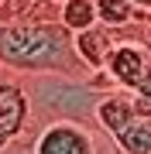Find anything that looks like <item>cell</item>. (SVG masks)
<instances>
[{"label": "cell", "mask_w": 151, "mask_h": 154, "mask_svg": "<svg viewBox=\"0 0 151 154\" xmlns=\"http://www.w3.org/2000/svg\"><path fill=\"white\" fill-rule=\"evenodd\" d=\"M58 24L65 31H86V28H93L96 24V7H93V0H62V7H58Z\"/></svg>", "instance_id": "8"}, {"label": "cell", "mask_w": 151, "mask_h": 154, "mask_svg": "<svg viewBox=\"0 0 151 154\" xmlns=\"http://www.w3.org/2000/svg\"><path fill=\"white\" fill-rule=\"evenodd\" d=\"M31 154H100V140L83 120L55 116L31 137Z\"/></svg>", "instance_id": "3"}, {"label": "cell", "mask_w": 151, "mask_h": 154, "mask_svg": "<svg viewBox=\"0 0 151 154\" xmlns=\"http://www.w3.org/2000/svg\"><path fill=\"white\" fill-rule=\"evenodd\" d=\"M134 103H131V93H124V89H106L100 93L93 106V116H96V127L106 134V137H117V134L134 120Z\"/></svg>", "instance_id": "5"}, {"label": "cell", "mask_w": 151, "mask_h": 154, "mask_svg": "<svg viewBox=\"0 0 151 154\" xmlns=\"http://www.w3.org/2000/svg\"><path fill=\"white\" fill-rule=\"evenodd\" d=\"M31 130V93L28 82L0 69V151L28 137Z\"/></svg>", "instance_id": "4"}, {"label": "cell", "mask_w": 151, "mask_h": 154, "mask_svg": "<svg viewBox=\"0 0 151 154\" xmlns=\"http://www.w3.org/2000/svg\"><path fill=\"white\" fill-rule=\"evenodd\" d=\"M131 103H134V110H137L141 116H151V72L144 75V82L131 93Z\"/></svg>", "instance_id": "9"}, {"label": "cell", "mask_w": 151, "mask_h": 154, "mask_svg": "<svg viewBox=\"0 0 151 154\" xmlns=\"http://www.w3.org/2000/svg\"><path fill=\"white\" fill-rule=\"evenodd\" d=\"M0 4H4V0H0Z\"/></svg>", "instance_id": "12"}, {"label": "cell", "mask_w": 151, "mask_h": 154, "mask_svg": "<svg viewBox=\"0 0 151 154\" xmlns=\"http://www.w3.org/2000/svg\"><path fill=\"white\" fill-rule=\"evenodd\" d=\"M131 4H134L141 14H151V0H131Z\"/></svg>", "instance_id": "11"}, {"label": "cell", "mask_w": 151, "mask_h": 154, "mask_svg": "<svg viewBox=\"0 0 151 154\" xmlns=\"http://www.w3.org/2000/svg\"><path fill=\"white\" fill-rule=\"evenodd\" d=\"M110 140L117 147V154H151V116L134 113V120Z\"/></svg>", "instance_id": "6"}, {"label": "cell", "mask_w": 151, "mask_h": 154, "mask_svg": "<svg viewBox=\"0 0 151 154\" xmlns=\"http://www.w3.org/2000/svg\"><path fill=\"white\" fill-rule=\"evenodd\" d=\"M58 4H62V0H58Z\"/></svg>", "instance_id": "13"}, {"label": "cell", "mask_w": 151, "mask_h": 154, "mask_svg": "<svg viewBox=\"0 0 151 154\" xmlns=\"http://www.w3.org/2000/svg\"><path fill=\"white\" fill-rule=\"evenodd\" d=\"M148 72H151V55L141 45V34H137V38H124V41L113 45L106 62H103V69L93 72L90 82L96 89H124V93H134L144 82Z\"/></svg>", "instance_id": "2"}, {"label": "cell", "mask_w": 151, "mask_h": 154, "mask_svg": "<svg viewBox=\"0 0 151 154\" xmlns=\"http://www.w3.org/2000/svg\"><path fill=\"white\" fill-rule=\"evenodd\" d=\"M0 69L14 72L21 79L58 75L90 82L93 72L76 55L72 31H65L58 21L48 24H21V21H0Z\"/></svg>", "instance_id": "1"}, {"label": "cell", "mask_w": 151, "mask_h": 154, "mask_svg": "<svg viewBox=\"0 0 151 154\" xmlns=\"http://www.w3.org/2000/svg\"><path fill=\"white\" fill-rule=\"evenodd\" d=\"M93 7H96V24H106V28H127L144 17L131 0H93Z\"/></svg>", "instance_id": "7"}, {"label": "cell", "mask_w": 151, "mask_h": 154, "mask_svg": "<svg viewBox=\"0 0 151 154\" xmlns=\"http://www.w3.org/2000/svg\"><path fill=\"white\" fill-rule=\"evenodd\" d=\"M141 45L148 48V55H151V14L141 17Z\"/></svg>", "instance_id": "10"}]
</instances>
